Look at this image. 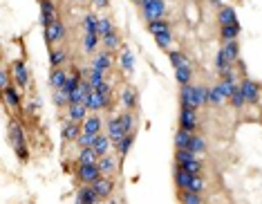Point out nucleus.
<instances>
[{
  "label": "nucleus",
  "mask_w": 262,
  "mask_h": 204,
  "mask_svg": "<svg viewBox=\"0 0 262 204\" xmlns=\"http://www.w3.org/2000/svg\"><path fill=\"white\" fill-rule=\"evenodd\" d=\"M38 2H47V0H38Z\"/></svg>",
  "instance_id": "nucleus-60"
},
{
  "label": "nucleus",
  "mask_w": 262,
  "mask_h": 204,
  "mask_svg": "<svg viewBox=\"0 0 262 204\" xmlns=\"http://www.w3.org/2000/svg\"><path fill=\"white\" fill-rule=\"evenodd\" d=\"M155 43H157V47H159V50H168V47L173 45V32L168 29V32L157 34V36H155Z\"/></svg>",
  "instance_id": "nucleus-43"
},
{
  "label": "nucleus",
  "mask_w": 262,
  "mask_h": 204,
  "mask_svg": "<svg viewBox=\"0 0 262 204\" xmlns=\"http://www.w3.org/2000/svg\"><path fill=\"white\" fill-rule=\"evenodd\" d=\"M110 146H112V139H110V135H103V132H101V135H96L94 146H92V148L96 150V155H99V157H105V155L110 153Z\"/></svg>",
  "instance_id": "nucleus-23"
},
{
  "label": "nucleus",
  "mask_w": 262,
  "mask_h": 204,
  "mask_svg": "<svg viewBox=\"0 0 262 204\" xmlns=\"http://www.w3.org/2000/svg\"><path fill=\"white\" fill-rule=\"evenodd\" d=\"M110 90H112V88H110V83H108V81H105V83H101V86L96 88V92H101L103 97H110Z\"/></svg>",
  "instance_id": "nucleus-56"
},
{
  "label": "nucleus",
  "mask_w": 262,
  "mask_h": 204,
  "mask_svg": "<svg viewBox=\"0 0 262 204\" xmlns=\"http://www.w3.org/2000/svg\"><path fill=\"white\" fill-rule=\"evenodd\" d=\"M121 68L126 70V72H132V68H135V59H132V52L126 50V47H123V54H121Z\"/></svg>",
  "instance_id": "nucleus-51"
},
{
  "label": "nucleus",
  "mask_w": 262,
  "mask_h": 204,
  "mask_svg": "<svg viewBox=\"0 0 262 204\" xmlns=\"http://www.w3.org/2000/svg\"><path fill=\"white\" fill-rule=\"evenodd\" d=\"M231 105H233L235 110H242L244 105H247V99H244V95H242V90H240V83H238V90L233 92V97H231Z\"/></svg>",
  "instance_id": "nucleus-48"
},
{
  "label": "nucleus",
  "mask_w": 262,
  "mask_h": 204,
  "mask_svg": "<svg viewBox=\"0 0 262 204\" xmlns=\"http://www.w3.org/2000/svg\"><path fill=\"white\" fill-rule=\"evenodd\" d=\"M68 61V52L63 47H52L50 50V65L52 68H63V63Z\"/></svg>",
  "instance_id": "nucleus-28"
},
{
  "label": "nucleus",
  "mask_w": 262,
  "mask_h": 204,
  "mask_svg": "<svg viewBox=\"0 0 262 204\" xmlns=\"http://www.w3.org/2000/svg\"><path fill=\"white\" fill-rule=\"evenodd\" d=\"M90 68H92V65H90ZM103 74H105V72H101V70H96V68L90 70V77H87V79H90V83H92V88H94V90L101 86V83H105Z\"/></svg>",
  "instance_id": "nucleus-49"
},
{
  "label": "nucleus",
  "mask_w": 262,
  "mask_h": 204,
  "mask_svg": "<svg viewBox=\"0 0 262 204\" xmlns=\"http://www.w3.org/2000/svg\"><path fill=\"white\" fill-rule=\"evenodd\" d=\"M83 105H87V110H90L92 114H99L101 110H105L110 105V99L108 97H103L101 92H92V95H87L86 99H83Z\"/></svg>",
  "instance_id": "nucleus-4"
},
{
  "label": "nucleus",
  "mask_w": 262,
  "mask_h": 204,
  "mask_svg": "<svg viewBox=\"0 0 262 204\" xmlns=\"http://www.w3.org/2000/svg\"><path fill=\"white\" fill-rule=\"evenodd\" d=\"M99 162V155L94 148H81L79 153V166H87V164H96Z\"/></svg>",
  "instance_id": "nucleus-33"
},
{
  "label": "nucleus",
  "mask_w": 262,
  "mask_h": 204,
  "mask_svg": "<svg viewBox=\"0 0 262 204\" xmlns=\"http://www.w3.org/2000/svg\"><path fill=\"white\" fill-rule=\"evenodd\" d=\"M94 191H96V195H99L101 200H108L110 195H112V189H114V184H112V180L110 177H105V175H101L99 180L94 182Z\"/></svg>",
  "instance_id": "nucleus-13"
},
{
  "label": "nucleus",
  "mask_w": 262,
  "mask_h": 204,
  "mask_svg": "<svg viewBox=\"0 0 262 204\" xmlns=\"http://www.w3.org/2000/svg\"><path fill=\"white\" fill-rule=\"evenodd\" d=\"M188 150L190 153H195L199 157V155H204L206 153V139H204L202 135H197V132H193V139H190V144H188Z\"/></svg>",
  "instance_id": "nucleus-31"
},
{
  "label": "nucleus",
  "mask_w": 262,
  "mask_h": 204,
  "mask_svg": "<svg viewBox=\"0 0 262 204\" xmlns=\"http://www.w3.org/2000/svg\"><path fill=\"white\" fill-rule=\"evenodd\" d=\"M204 189H206V182H204L202 173H199V175H193V180H190V186L186 191H193V193H204Z\"/></svg>",
  "instance_id": "nucleus-46"
},
{
  "label": "nucleus",
  "mask_w": 262,
  "mask_h": 204,
  "mask_svg": "<svg viewBox=\"0 0 262 204\" xmlns=\"http://www.w3.org/2000/svg\"><path fill=\"white\" fill-rule=\"evenodd\" d=\"M220 79H226V81H238V74H235V68H229L220 74Z\"/></svg>",
  "instance_id": "nucleus-54"
},
{
  "label": "nucleus",
  "mask_w": 262,
  "mask_h": 204,
  "mask_svg": "<svg viewBox=\"0 0 262 204\" xmlns=\"http://www.w3.org/2000/svg\"><path fill=\"white\" fill-rule=\"evenodd\" d=\"M99 34H86V36H83V50L87 52V54H90V52H94L96 50V45H99Z\"/></svg>",
  "instance_id": "nucleus-45"
},
{
  "label": "nucleus",
  "mask_w": 262,
  "mask_h": 204,
  "mask_svg": "<svg viewBox=\"0 0 262 204\" xmlns=\"http://www.w3.org/2000/svg\"><path fill=\"white\" fill-rule=\"evenodd\" d=\"M101 43H103V47L108 52H112V50H117L119 45H121V38H119V32L114 29V32H110V34H105L103 38H101Z\"/></svg>",
  "instance_id": "nucleus-35"
},
{
  "label": "nucleus",
  "mask_w": 262,
  "mask_h": 204,
  "mask_svg": "<svg viewBox=\"0 0 262 204\" xmlns=\"http://www.w3.org/2000/svg\"><path fill=\"white\" fill-rule=\"evenodd\" d=\"M132 144H135V132H130V135H126L121 141H119L117 146H114V148H117V153H119V157H126V155L130 153Z\"/></svg>",
  "instance_id": "nucleus-34"
},
{
  "label": "nucleus",
  "mask_w": 262,
  "mask_h": 204,
  "mask_svg": "<svg viewBox=\"0 0 262 204\" xmlns=\"http://www.w3.org/2000/svg\"><path fill=\"white\" fill-rule=\"evenodd\" d=\"M56 20V5L54 0H47V2H41V25L43 29H47L52 23Z\"/></svg>",
  "instance_id": "nucleus-7"
},
{
  "label": "nucleus",
  "mask_w": 262,
  "mask_h": 204,
  "mask_svg": "<svg viewBox=\"0 0 262 204\" xmlns=\"http://www.w3.org/2000/svg\"><path fill=\"white\" fill-rule=\"evenodd\" d=\"M68 79H70L68 70H65V68H54L50 72V86H52V90H63V86L68 83Z\"/></svg>",
  "instance_id": "nucleus-12"
},
{
  "label": "nucleus",
  "mask_w": 262,
  "mask_h": 204,
  "mask_svg": "<svg viewBox=\"0 0 262 204\" xmlns=\"http://www.w3.org/2000/svg\"><path fill=\"white\" fill-rule=\"evenodd\" d=\"M81 132H83L81 123H77V121H70V119L63 123V128H61V137H63L65 141H77L79 137H81Z\"/></svg>",
  "instance_id": "nucleus-9"
},
{
  "label": "nucleus",
  "mask_w": 262,
  "mask_h": 204,
  "mask_svg": "<svg viewBox=\"0 0 262 204\" xmlns=\"http://www.w3.org/2000/svg\"><path fill=\"white\" fill-rule=\"evenodd\" d=\"M2 95H5V101L9 108H20V103H23V97H20V90L18 86H9L2 90Z\"/></svg>",
  "instance_id": "nucleus-21"
},
{
  "label": "nucleus",
  "mask_w": 262,
  "mask_h": 204,
  "mask_svg": "<svg viewBox=\"0 0 262 204\" xmlns=\"http://www.w3.org/2000/svg\"><path fill=\"white\" fill-rule=\"evenodd\" d=\"M238 83H240V81H226V79H220L217 88L222 90V95H224L226 99H231V97H233V92L238 90Z\"/></svg>",
  "instance_id": "nucleus-41"
},
{
  "label": "nucleus",
  "mask_w": 262,
  "mask_h": 204,
  "mask_svg": "<svg viewBox=\"0 0 262 204\" xmlns=\"http://www.w3.org/2000/svg\"><path fill=\"white\" fill-rule=\"evenodd\" d=\"M229 68H233V63H229V59L224 56V52L217 50V54H215V70H217V74H222L224 70H229Z\"/></svg>",
  "instance_id": "nucleus-44"
},
{
  "label": "nucleus",
  "mask_w": 262,
  "mask_h": 204,
  "mask_svg": "<svg viewBox=\"0 0 262 204\" xmlns=\"http://www.w3.org/2000/svg\"><path fill=\"white\" fill-rule=\"evenodd\" d=\"M121 103L126 110H135L137 105H139V95H137V90L132 86H126L121 92Z\"/></svg>",
  "instance_id": "nucleus-15"
},
{
  "label": "nucleus",
  "mask_w": 262,
  "mask_h": 204,
  "mask_svg": "<svg viewBox=\"0 0 262 204\" xmlns=\"http://www.w3.org/2000/svg\"><path fill=\"white\" fill-rule=\"evenodd\" d=\"M14 79H16V86L18 88H27L29 86V70L27 65H25V61H14Z\"/></svg>",
  "instance_id": "nucleus-8"
},
{
  "label": "nucleus",
  "mask_w": 262,
  "mask_h": 204,
  "mask_svg": "<svg viewBox=\"0 0 262 204\" xmlns=\"http://www.w3.org/2000/svg\"><path fill=\"white\" fill-rule=\"evenodd\" d=\"M238 36H240V23H238V25H226V27H220V38H222V43L238 41Z\"/></svg>",
  "instance_id": "nucleus-32"
},
{
  "label": "nucleus",
  "mask_w": 262,
  "mask_h": 204,
  "mask_svg": "<svg viewBox=\"0 0 262 204\" xmlns=\"http://www.w3.org/2000/svg\"><path fill=\"white\" fill-rule=\"evenodd\" d=\"M190 180H193V173H188L186 168H181V166H175V184L179 186V191L188 189Z\"/></svg>",
  "instance_id": "nucleus-27"
},
{
  "label": "nucleus",
  "mask_w": 262,
  "mask_h": 204,
  "mask_svg": "<svg viewBox=\"0 0 262 204\" xmlns=\"http://www.w3.org/2000/svg\"><path fill=\"white\" fill-rule=\"evenodd\" d=\"M65 38V25L61 23V20H54V23L50 25V27L45 29V41L47 45H54V43H61Z\"/></svg>",
  "instance_id": "nucleus-6"
},
{
  "label": "nucleus",
  "mask_w": 262,
  "mask_h": 204,
  "mask_svg": "<svg viewBox=\"0 0 262 204\" xmlns=\"http://www.w3.org/2000/svg\"><path fill=\"white\" fill-rule=\"evenodd\" d=\"M132 2H137V5H139V0H132Z\"/></svg>",
  "instance_id": "nucleus-59"
},
{
  "label": "nucleus",
  "mask_w": 262,
  "mask_h": 204,
  "mask_svg": "<svg viewBox=\"0 0 262 204\" xmlns=\"http://www.w3.org/2000/svg\"><path fill=\"white\" fill-rule=\"evenodd\" d=\"M77 198L81 200L83 204H99L101 202V198L96 195V191H94V186L92 184H83L81 189L77 191Z\"/></svg>",
  "instance_id": "nucleus-14"
},
{
  "label": "nucleus",
  "mask_w": 262,
  "mask_h": 204,
  "mask_svg": "<svg viewBox=\"0 0 262 204\" xmlns=\"http://www.w3.org/2000/svg\"><path fill=\"white\" fill-rule=\"evenodd\" d=\"M38 108H41V101H38V99H36V101H32V103H29V110H32V112H36Z\"/></svg>",
  "instance_id": "nucleus-58"
},
{
  "label": "nucleus",
  "mask_w": 262,
  "mask_h": 204,
  "mask_svg": "<svg viewBox=\"0 0 262 204\" xmlns=\"http://www.w3.org/2000/svg\"><path fill=\"white\" fill-rule=\"evenodd\" d=\"M222 52H224V56L229 59V63H238L240 61V45H238V41H229V43H222V47H220Z\"/></svg>",
  "instance_id": "nucleus-24"
},
{
  "label": "nucleus",
  "mask_w": 262,
  "mask_h": 204,
  "mask_svg": "<svg viewBox=\"0 0 262 204\" xmlns=\"http://www.w3.org/2000/svg\"><path fill=\"white\" fill-rule=\"evenodd\" d=\"M181 168H186V171L193 173V175H199V173H202V168H204V164H202V159H199L197 155H193L188 162L181 164Z\"/></svg>",
  "instance_id": "nucleus-40"
},
{
  "label": "nucleus",
  "mask_w": 262,
  "mask_h": 204,
  "mask_svg": "<svg viewBox=\"0 0 262 204\" xmlns=\"http://www.w3.org/2000/svg\"><path fill=\"white\" fill-rule=\"evenodd\" d=\"M119 119H121V126H123V130H126V135H130V132L137 130V117L132 114V110L121 112L119 114Z\"/></svg>",
  "instance_id": "nucleus-29"
},
{
  "label": "nucleus",
  "mask_w": 262,
  "mask_h": 204,
  "mask_svg": "<svg viewBox=\"0 0 262 204\" xmlns=\"http://www.w3.org/2000/svg\"><path fill=\"white\" fill-rule=\"evenodd\" d=\"M110 32H114V25H112V20L105 16V18H99V27H96V34H99L101 38L105 36V34H110Z\"/></svg>",
  "instance_id": "nucleus-47"
},
{
  "label": "nucleus",
  "mask_w": 262,
  "mask_h": 204,
  "mask_svg": "<svg viewBox=\"0 0 262 204\" xmlns=\"http://www.w3.org/2000/svg\"><path fill=\"white\" fill-rule=\"evenodd\" d=\"M16 157L20 159V162H29V148L27 146H23V148H16Z\"/></svg>",
  "instance_id": "nucleus-53"
},
{
  "label": "nucleus",
  "mask_w": 262,
  "mask_h": 204,
  "mask_svg": "<svg viewBox=\"0 0 262 204\" xmlns=\"http://www.w3.org/2000/svg\"><path fill=\"white\" fill-rule=\"evenodd\" d=\"M94 139H96V135H87V132H81V137H79L74 144H77L79 148H92V146H94Z\"/></svg>",
  "instance_id": "nucleus-50"
},
{
  "label": "nucleus",
  "mask_w": 262,
  "mask_h": 204,
  "mask_svg": "<svg viewBox=\"0 0 262 204\" xmlns=\"http://www.w3.org/2000/svg\"><path fill=\"white\" fill-rule=\"evenodd\" d=\"M179 202L181 204H204L202 193H193V191H179Z\"/></svg>",
  "instance_id": "nucleus-38"
},
{
  "label": "nucleus",
  "mask_w": 262,
  "mask_h": 204,
  "mask_svg": "<svg viewBox=\"0 0 262 204\" xmlns=\"http://www.w3.org/2000/svg\"><path fill=\"white\" fill-rule=\"evenodd\" d=\"M208 92H211V88H206L204 83H197V86H195L193 95H195V105H197V110L208 105Z\"/></svg>",
  "instance_id": "nucleus-26"
},
{
  "label": "nucleus",
  "mask_w": 262,
  "mask_h": 204,
  "mask_svg": "<svg viewBox=\"0 0 262 204\" xmlns=\"http://www.w3.org/2000/svg\"><path fill=\"white\" fill-rule=\"evenodd\" d=\"M96 166H99L101 175H105V177H110L114 171H117V162H114V157H112V155H105V157H99Z\"/></svg>",
  "instance_id": "nucleus-25"
},
{
  "label": "nucleus",
  "mask_w": 262,
  "mask_h": 204,
  "mask_svg": "<svg viewBox=\"0 0 262 204\" xmlns=\"http://www.w3.org/2000/svg\"><path fill=\"white\" fill-rule=\"evenodd\" d=\"M190 139H193V132L181 130V128H179V130L175 132V150H188Z\"/></svg>",
  "instance_id": "nucleus-30"
},
{
  "label": "nucleus",
  "mask_w": 262,
  "mask_h": 204,
  "mask_svg": "<svg viewBox=\"0 0 262 204\" xmlns=\"http://www.w3.org/2000/svg\"><path fill=\"white\" fill-rule=\"evenodd\" d=\"M9 139H11V146H14V150L16 148H23V146H27V144H25V132H23V126H20V123H16V121L9 123Z\"/></svg>",
  "instance_id": "nucleus-16"
},
{
  "label": "nucleus",
  "mask_w": 262,
  "mask_h": 204,
  "mask_svg": "<svg viewBox=\"0 0 262 204\" xmlns=\"http://www.w3.org/2000/svg\"><path fill=\"white\" fill-rule=\"evenodd\" d=\"M90 110H87V105H83V103H77V105H70L68 108V119L70 121H77V123H83L87 117H90Z\"/></svg>",
  "instance_id": "nucleus-20"
},
{
  "label": "nucleus",
  "mask_w": 262,
  "mask_h": 204,
  "mask_svg": "<svg viewBox=\"0 0 262 204\" xmlns=\"http://www.w3.org/2000/svg\"><path fill=\"white\" fill-rule=\"evenodd\" d=\"M217 23H220V27H226V25H238V14H235L233 7L224 5L217 9Z\"/></svg>",
  "instance_id": "nucleus-11"
},
{
  "label": "nucleus",
  "mask_w": 262,
  "mask_h": 204,
  "mask_svg": "<svg viewBox=\"0 0 262 204\" xmlns=\"http://www.w3.org/2000/svg\"><path fill=\"white\" fill-rule=\"evenodd\" d=\"M141 16H144L146 23H153L166 16V2L164 0H146L141 5Z\"/></svg>",
  "instance_id": "nucleus-1"
},
{
  "label": "nucleus",
  "mask_w": 262,
  "mask_h": 204,
  "mask_svg": "<svg viewBox=\"0 0 262 204\" xmlns=\"http://www.w3.org/2000/svg\"><path fill=\"white\" fill-rule=\"evenodd\" d=\"M108 135H110V139H112V146H117L119 141L126 137V130H123L121 119H119V117H112L108 121Z\"/></svg>",
  "instance_id": "nucleus-10"
},
{
  "label": "nucleus",
  "mask_w": 262,
  "mask_h": 204,
  "mask_svg": "<svg viewBox=\"0 0 262 204\" xmlns=\"http://www.w3.org/2000/svg\"><path fill=\"white\" fill-rule=\"evenodd\" d=\"M83 132H87V135H101V128H103V119L99 117V114H90V117L86 119V121L81 123Z\"/></svg>",
  "instance_id": "nucleus-17"
},
{
  "label": "nucleus",
  "mask_w": 262,
  "mask_h": 204,
  "mask_svg": "<svg viewBox=\"0 0 262 204\" xmlns=\"http://www.w3.org/2000/svg\"><path fill=\"white\" fill-rule=\"evenodd\" d=\"M0 86H2V90L9 88V74H7V70H0Z\"/></svg>",
  "instance_id": "nucleus-55"
},
{
  "label": "nucleus",
  "mask_w": 262,
  "mask_h": 204,
  "mask_svg": "<svg viewBox=\"0 0 262 204\" xmlns=\"http://www.w3.org/2000/svg\"><path fill=\"white\" fill-rule=\"evenodd\" d=\"M54 105L56 108H70V97L63 90H54Z\"/></svg>",
  "instance_id": "nucleus-52"
},
{
  "label": "nucleus",
  "mask_w": 262,
  "mask_h": 204,
  "mask_svg": "<svg viewBox=\"0 0 262 204\" xmlns=\"http://www.w3.org/2000/svg\"><path fill=\"white\" fill-rule=\"evenodd\" d=\"M240 90H242V95H244V99H247L249 105L260 103L262 86H260L258 81H253V79H247V77H244L242 81H240Z\"/></svg>",
  "instance_id": "nucleus-2"
},
{
  "label": "nucleus",
  "mask_w": 262,
  "mask_h": 204,
  "mask_svg": "<svg viewBox=\"0 0 262 204\" xmlns=\"http://www.w3.org/2000/svg\"><path fill=\"white\" fill-rule=\"evenodd\" d=\"M168 61H171V65L177 70V68H181L184 63H188L190 59L184 54V52H179V50H168Z\"/></svg>",
  "instance_id": "nucleus-37"
},
{
  "label": "nucleus",
  "mask_w": 262,
  "mask_h": 204,
  "mask_svg": "<svg viewBox=\"0 0 262 204\" xmlns=\"http://www.w3.org/2000/svg\"><path fill=\"white\" fill-rule=\"evenodd\" d=\"M199 126V117H197V110L195 108H181L179 110V128L181 130H188L195 132Z\"/></svg>",
  "instance_id": "nucleus-3"
},
{
  "label": "nucleus",
  "mask_w": 262,
  "mask_h": 204,
  "mask_svg": "<svg viewBox=\"0 0 262 204\" xmlns=\"http://www.w3.org/2000/svg\"><path fill=\"white\" fill-rule=\"evenodd\" d=\"M226 97L222 95V90L217 86L211 88V92H208V105H215V108H220V105H224Z\"/></svg>",
  "instance_id": "nucleus-39"
},
{
  "label": "nucleus",
  "mask_w": 262,
  "mask_h": 204,
  "mask_svg": "<svg viewBox=\"0 0 262 204\" xmlns=\"http://www.w3.org/2000/svg\"><path fill=\"white\" fill-rule=\"evenodd\" d=\"M92 68L101 70V72H108V70L112 68V54H110L108 50L99 52V54L94 56V61H92Z\"/></svg>",
  "instance_id": "nucleus-22"
},
{
  "label": "nucleus",
  "mask_w": 262,
  "mask_h": 204,
  "mask_svg": "<svg viewBox=\"0 0 262 204\" xmlns=\"http://www.w3.org/2000/svg\"><path fill=\"white\" fill-rule=\"evenodd\" d=\"M146 27H148V32L153 34V36H157V34H162V32H168V29H171V23H168L166 18H159V20H153V23H146Z\"/></svg>",
  "instance_id": "nucleus-36"
},
{
  "label": "nucleus",
  "mask_w": 262,
  "mask_h": 204,
  "mask_svg": "<svg viewBox=\"0 0 262 204\" xmlns=\"http://www.w3.org/2000/svg\"><path fill=\"white\" fill-rule=\"evenodd\" d=\"M175 81H177V86H188L190 81H193V63H184L181 68H177L175 70Z\"/></svg>",
  "instance_id": "nucleus-18"
},
{
  "label": "nucleus",
  "mask_w": 262,
  "mask_h": 204,
  "mask_svg": "<svg viewBox=\"0 0 262 204\" xmlns=\"http://www.w3.org/2000/svg\"><path fill=\"white\" fill-rule=\"evenodd\" d=\"M92 2H94L96 9H108V5H110V0H92Z\"/></svg>",
  "instance_id": "nucleus-57"
},
{
  "label": "nucleus",
  "mask_w": 262,
  "mask_h": 204,
  "mask_svg": "<svg viewBox=\"0 0 262 204\" xmlns=\"http://www.w3.org/2000/svg\"><path fill=\"white\" fill-rule=\"evenodd\" d=\"M77 177H79L81 184H94V182L101 177V171H99L96 164H87V166H79Z\"/></svg>",
  "instance_id": "nucleus-5"
},
{
  "label": "nucleus",
  "mask_w": 262,
  "mask_h": 204,
  "mask_svg": "<svg viewBox=\"0 0 262 204\" xmlns=\"http://www.w3.org/2000/svg\"><path fill=\"white\" fill-rule=\"evenodd\" d=\"M193 90H195L193 83H188V86H181L179 88V103H181V108H195V110H197V105H195Z\"/></svg>",
  "instance_id": "nucleus-19"
},
{
  "label": "nucleus",
  "mask_w": 262,
  "mask_h": 204,
  "mask_svg": "<svg viewBox=\"0 0 262 204\" xmlns=\"http://www.w3.org/2000/svg\"><path fill=\"white\" fill-rule=\"evenodd\" d=\"M96 27H99V18L94 14L83 16V29H86V34H96Z\"/></svg>",
  "instance_id": "nucleus-42"
}]
</instances>
